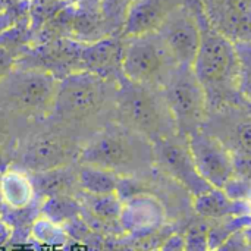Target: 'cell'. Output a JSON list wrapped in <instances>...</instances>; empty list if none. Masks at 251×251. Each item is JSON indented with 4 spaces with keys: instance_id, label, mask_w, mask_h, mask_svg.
<instances>
[{
    "instance_id": "1",
    "label": "cell",
    "mask_w": 251,
    "mask_h": 251,
    "mask_svg": "<svg viewBox=\"0 0 251 251\" xmlns=\"http://www.w3.org/2000/svg\"><path fill=\"white\" fill-rule=\"evenodd\" d=\"M118 85H113L94 72H76L59 81L53 104L51 119L56 125L69 131L104 126V118H115V96ZM93 131V132H94Z\"/></svg>"
},
{
    "instance_id": "2",
    "label": "cell",
    "mask_w": 251,
    "mask_h": 251,
    "mask_svg": "<svg viewBox=\"0 0 251 251\" xmlns=\"http://www.w3.org/2000/svg\"><path fill=\"white\" fill-rule=\"evenodd\" d=\"M76 163L106 169L118 176H132L154 165L153 143L113 121L90 134Z\"/></svg>"
},
{
    "instance_id": "3",
    "label": "cell",
    "mask_w": 251,
    "mask_h": 251,
    "mask_svg": "<svg viewBox=\"0 0 251 251\" xmlns=\"http://www.w3.org/2000/svg\"><path fill=\"white\" fill-rule=\"evenodd\" d=\"M193 71L206 93L209 110L235 103L237 97L243 99L238 91L240 63L235 46L210 25L201 26L200 49Z\"/></svg>"
},
{
    "instance_id": "4",
    "label": "cell",
    "mask_w": 251,
    "mask_h": 251,
    "mask_svg": "<svg viewBox=\"0 0 251 251\" xmlns=\"http://www.w3.org/2000/svg\"><path fill=\"white\" fill-rule=\"evenodd\" d=\"M113 121L141 134L151 143L178 135L163 91L131 82L126 78L116 88Z\"/></svg>"
},
{
    "instance_id": "5",
    "label": "cell",
    "mask_w": 251,
    "mask_h": 251,
    "mask_svg": "<svg viewBox=\"0 0 251 251\" xmlns=\"http://www.w3.org/2000/svg\"><path fill=\"white\" fill-rule=\"evenodd\" d=\"M59 81L40 69H10L0 76V112L10 118L49 119Z\"/></svg>"
},
{
    "instance_id": "6",
    "label": "cell",
    "mask_w": 251,
    "mask_h": 251,
    "mask_svg": "<svg viewBox=\"0 0 251 251\" xmlns=\"http://www.w3.org/2000/svg\"><path fill=\"white\" fill-rule=\"evenodd\" d=\"M121 65L124 78L128 81L159 90L178 68L156 32L128 38Z\"/></svg>"
},
{
    "instance_id": "7",
    "label": "cell",
    "mask_w": 251,
    "mask_h": 251,
    "mask_svg": "<svg viewBox=\"0 0 251 251\" xmlns=\"http://www.w3.org/2000/svg\"><path fill=\"white\" fill-rule=\"evenodd\" d=\"M162 91L175 121L178 135L187 138L204 126L209 116V104L193 66H178Z\"/></svg>"
},
{
    "instance_id": "8",
    "label": "cell",
    "mask_w": 251,
    "mask_h": 251,
    "mask_svg": "<svg viewBox=\"0 0 251 251\" xmlns=\"http://www.w3.org/2000/svg\"><path fill=\"white\" fill-rule=\"evenodd\" d=\"M81 147L72 131L56 125L26 140L21 151V165L34 174L68 168L78 162Z\"/></svg>"
},
{
    "instance_id": "9",
    "label": "cell",
    "mask_w": 251,
    "mask_h": 251,
    "mask_svg": "<svg viewBox=\"0 0 251 251\" xmlns=\"http://www.w3.org/2000/svg\"><path fill=\"white\" fill-rule=\"evenodd\" d=\"M156 34L176 66H193L200 49L201 25L190 7H178Z\"/></svg>"
},
{
    "instance_id": "10",
    "label": "cell",
    "mask_w": 251,
    "mask_h": 251,
    "mask_svg": "<svg viewBox=\"0 0 251 251\" xmlns=\"http://www.w3.org/2000/svg\"><path fill=\"white\" fill-rule=\"evenodd\" d=\"M153 151L154 163L179 181L193 196L199 197L213 188L197 172L185 137L174 135L159 140L153 143Z\"/></svg>"
},
{
    "instance_id": "11",
    "label": "cell",
    "mask_w": 251,
    "mask_h": 251,
    "mask_svg": "<svg viewBox=\"0 0 251 251\" xmlns=\"http://www.w3.org/2000/svg\"><path fill=\"white\" fill-rule=\"evenodd\" d=\"M187 141L200 176L213 188H224L234 175L232 153L203 129L190 134Z\"/></svg>"
},
{
    "instance_id": "12",
    "label": "cell",
    "mask_w": 251,
    "mask_h": 251,
    "mask_svg": "<svg viewBox=\"0 0 251 251\" xmlns=\"http://www.w3.org/2000/svg\"><path fill=\"white\" fill-rule=\"evenodd\" d=\"M209 25L232 43H251V0H201Z\"/></svg>"
},
{
    "instance_id": "13",
    "label": "cell",
    "mask_w": 251,
    "mask_h": 251,
    "mask_svg": "<svg viewBox=\"0 0 251 251\" xmlns=\"http://www.w3.org/2000/svg\"><path fill=\"white\" fill-rule=\"evenodd\" d=\"M182 4L184 0H132L126 9L124 34L131 38L157 32Z\"/></svg>"
},
{
    "instance_id": "14",
    "label": "cell",
    "mask_w": 251,
    "mask_h": 251,
    "mask_svg": "<svg viewBox=\"0 0 251 251\" xmlns=\"http://www.w3.org/2000/svg\"><path fill=\"white\" fill-rule=\"evenodd\" d=\"M165 210L159 200L147 194H138L128 199L121 212L119 224L124 231L132 235L146 234L162 228Z\"/></svg>"
},
{
    "instance_id": "15",
    "label": "cell",
    "mask_w": 251,
    "mask_h": 251,
    "mask_svg": "<svg viewBox=\"0 0 251 251\" xmlns=\"http://www.w3.org/2000/svg\"><path fill=\"white\" fill-rule=\"evenodd\" d=\"M194 209L201 218L212 221L229 216L251 215L249 201H232L226 197L222 188H212L210 191L196 197Z\"/></svg>"
},
{
    "instance_id": "16",
    "label": "cell",
    "mask_w": 251,
    "mask_h": 251,
    "mask_svg": "<svg viewBox=\"0 0 251 251\" xmlns=\"http://www.w3.org/2000/svg\"><path fill=\"white\" fill-rule=\"evenodd\" d=\"M34 197L31 179L18 171H7L0 176V199L12 209L26 207Z\"/></svg>"
},
{
    "instance_id": "17",
    "label": "cell",
    "mask_w": 251,
    "mask_h": 251,
    "mask_svg": "<svg viewBox=\"0 0 251 251\" xmlns=\"http://www.w3.org/2000/svg\"><path fill=\"white\" fill-rule=\"evenodd\" d=\"M76 178L79 188L90 196L116 194L119 190V176L106 169L78 165Z\"/></svg>"
},
{
    "instance_id": "18",
    "label": "cell",
    "mask_w": 251,
    "mask_h": 251,
    "mask_svg": "<svg viewBox=\"0 0 251 251\" xmlns=\"http://www.w3.org/2000/svg\"><path fill=\"white\" fill-rule=\"evenodd\" d=\"M249 226H251V215L229 216L215 221V224L209 225V232H207L209 250H218L231 235L244 231Z\"/></svg>"
},
{
    "instance_id": "19",
    "label": "cell",
    "mask_w": 251,
    "mask_h": 251,
    "mask_svg": "<svg viewBox=\"0 0 251 251\" xmlns=\"http://www.w3.org/2000/svg\"><path fill=\"white\" fill-rule=\"evenodd\" d=\"M246 113V112H244ZM229 134H224L218 138L232 154H243L251 157V118L246 113V116L237 121Z\"/></svg>"
},
{
    "instance_id": "20",
    "label": "cell",
    "mask_w": 251,
    "mask_h": 251,
    "mask_svg": "<svg viewBox=\"0 0 251 251\" xmlns=\"http://www.w3.org/2000/svg\"><path fill=\"white\" fill-rule=\"evenodd\" d=\"M43 213L46 219H49L56 225H60L78 216L79 204L68 196H54V197H49V200L43 207Z\"/></svg>"
},
{
    "instance_id": "21",
    "label": "cell",
    "mask_w": 251,
    "mask_h": 251,
    "mask_svg": "<svg viewBox=\"0 0 251 251\" xmlns=\"http://www.w3.org/2000/svg\"><path fill=\"white\" fill-rule=\"evenodd\" d=\"M240 63L238 74V91L244 100H251V43L238 41L234 43Z\"/></svg>"
},
{
    "instance_id": "22",
    "label": "cell",
    "mask_w": 251,
    "mask_h": 251,
    "mask_svg": "<svg viewBox=\"0 0 251 251\" xmlns=\"http://www.w3.org/2000/svg\"><path fill=\"white\" fill-rule=\"evenodd\" d=\"M88 206L93 215L101 221H119L124 203L116 193L106 196H91Z\"/></svg>"
},
{
    "instance_id": "23",
    "label": "cell",
    "mask_w": 251,
    "mask_h": 251,
    "mask_svg": "<svg viewBox=\"0 0 251 251\" xmlns=\"http://www.w3.org/2000/svg\"><path fill=\"white\" fill-rule=\"evenodd\" d=\"M32 235L37 241L49 246H62L66 243V232L49 219H40L32 226Z\"/></svg>"
},
{
    "instance_id": "24",
    "label": "cell",
    "mask_w": 251,
    "mask_h": 251,
    "mask_svg": "<svg viewBox=\"0 0 251 251\" xmlns=\"http://www.w3.org/2000/svg\"><path fill=\"white\" fill-rule=\"evenodd\" d=\"M207 232H209V224L193 225L184 235L185 251H210Z\"/></svg>"
},
{
    "instance_id": "25",
    "label": "cell",
    "mask_w": 251,
    "mask_h": 251,
    "mask_svg": "<svg viewBox=\"0 0 251 251\" xmlns=\"http://www.w3.org/2000/svg\"><path fill=\"white\" fill-rule=\"evenodd\" d=\"M224 193L232 201H249L251 199V184L232 175L229 181L224 185Z\"/></svg>"
},
{
    "instance_id": "26",
    "label": "cell",
    "mask_w": 251,
    "mask_h": 251,
    "mask_svg": "<svg viewBox=\"0 0 251 251\" xmlns=\"http://www.w3.org/2000/svg\"><path fill=\"white\" fill-rule=\"evenodd\" d=\"M215 251H251V246L244 235V231H240V232H235L234 235H231L218 250Z\"/></svg>"
},
{
    "instance_id": "27",
    "label": "cell",
    "mask_w": 251,
    "mask_h": 251,
    "mask_svg": "<svg viewBox=\"0 0 251 251\" xmlns=\"http://www.w3.org/2000/svg\"><path fill=\"white\" fill-rule=\"evenodd\" d=\"M234 175L251 184V157L243 154H232Z\"/></svg>"
},
{
    "instance_id": "28",
    "label": "cell",
    "mask_w": 251,
    "mask_h": 251,
    "mask_svg": "<svg viewBox=\"0 0 251 251\" xmlns=\"http://www.w3.org/2000/svg\"><path fill=\"white\" fill-rule=\"evenodd\" d=\"M159 251H185V240H184V235L171 234L163 241V244L160 246Z\"/></svg>"
},
{
    "instance_id": "29",
    "label": "cell",
    "mask_w": 251,
    "mask_h": 251,
    "mask_svg": "<svg viewBox=\"0 0 251 251\" xmlns=\"http://www.w3.org/2000/svg\"><path fill=\"white\" fill-rule=\"evenodd\" d=\"M10 238V228L4 224V222H1L0 221V247L3 246V244H6V241Z\"/></svg>"
},
{
    "instance_id": "30",
    "label": "cell",
    "mask_w": 251,
    "mask_h": 251,
    "mask_svg": "<svg viewBox=\"0 0 251 251\" xmlns=\"http://www.w3.org/2000/svg\"><path fill=\"white\" fill-rule=\"evenodd\" d=\"M240 106L244 107V112L251 118V100H244V99H243V101H241Z\"/></svg>"
},
{
    "instance_id": "31",
    "label": "cell",
    "mask_w": 251,
    "mask_h": 251,
    "mask_svg": "<svg viewBox=\"0 0 251 251\" xmlns=\"http://www.w3.org/2000/svg\"><path fill=\"white\" fill-rule=\"evenodd\" d=\"M244 235H246V238L249 240V243H250V246H251V226H249V228H246V229H244Z\"/></svg>"
},
{
    "instance_id": "32",
    "label": "cell",
    "mask_w": 251,
    "mask_h": 251,
    "mask_svg": "<svg viewBox=\"0 0 251 251\" xmlns=\"http://www.w3.org/2000/svg\"><path fill=\"white\" fill-rule=\"evenodd\" d=\"M249 203H250V210H251V199H250V200H249ZM250 213H251V212H250Z\"/></svg>"
},
{
    "instance_id": "33",
    "label": "cell",
    "mask_w": 251,
    "mask_h": 251,
    "mask_svg": "<svg viewBox=\"0 0 251 251\" xmlns=\"http://www.w3.org/2000/svg\"><path fill=\"white\" fill-rule=\"evenodd\" d=\"M147 251H159V250H147Z\"/></svg>"
}]
</instances>
